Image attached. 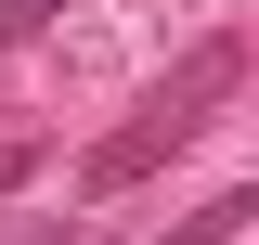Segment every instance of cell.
<instances>
[{
	"mask_svg": "<svg viewBox=\"0 0 259 245\" xmlns=\"http://www.w3.org/2000/svg\"><path fill=\"white\" fill-rule=\"evenodd\" d=\"M233 91H246V39H233V26H207V39H194V52H182V65L156 78V91L130 103V116L104 129L91 155H78V194H91V207H117L130 181H156V168H168V155H182V142H194L207 116H221Z\"/></svg>",
	"mask_w": 259,
	"mask_h": 245,
	"instance_id": "1",
	"label": "cell"
},
{
	"mask_svg": "<svg viewBox=\"0 0 259 245\" xmlns=\"http://www.w3.org/2000/svg\"><path fill=\"white\" fill-rule=\"evenodd\" d=\"M246 219H259V194H207V207H194V219H168L156 245H233Z\"/></svg>",
	"mask_w": 259,
	"mask_h": 245,
	"instance_id": "2",
	"label": "cell"
},
{
	"mask_svg": "<svg viewBox=\"0 0 259 245\" xmlns=\"http://www.w3.org/2000/svg\"><path fill=\"white\" fill-rule=\"evenodd\" d=\"M0 39L26 52V39H52V0H0Z\"/></svg>",
	"mask_w": 259,
	"mask_h": 245,
	"instance_id": "3",
	"label": "cell"
}]
</instances>
